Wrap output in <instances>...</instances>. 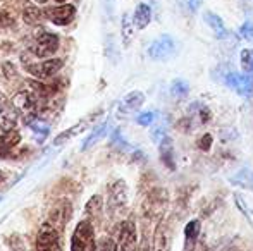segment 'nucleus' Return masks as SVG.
<instances>
[{"label":"nucleus","mask_w":253,"mask_h":251,"mask_svg":"<svg viewBox=\"0 0 253 251\" xmlns=\"http://www.w3.org/2000/svg\"><path fill=\"white\" fill-rule=\"evenodd\" d=\"M71 251H97L95 229L90 220H81L76 225L71 239Z\"/></svg>","instance_id":"1"},{"label":"nucleus","mask_w":253,"mask_h":251,"mask_svg":"<svg viewBox=\"0 0 253 251\" xmlns=\"http://www.w3.org/2000/svg\"><path fill=\"white\" fill-rule=\"evenodd\" d=\"M177 52L176 40L169 35H162L157 40H153V43L148 47V55L153 61H169L170 57H174Z\"/></svg>","instance_id":"2"},{"label":"nucleus","mask_w":253,"mask_h":251,"mask_svg":"<svg viewBox=\"0 0 253 251\" xmlns=\"http://www.w3.org/2000/svg\"><path fill=\"white\" fill-rule=\"evenodd\" d=\"M37 251H62L59 243V229L45 222L37 236Z\"/></svg>","instance_id":"3"},{"label":"nucleus","mask_w":253,"mask_h":251,"mask_svg":"<svg viewBox=\"0 0 253 251\" xmlns=\"http://www.w3.org/2000/svg\"><path fill=\"white\" fill-rule=\"evenodd\" d=\"M59 48V38L57 35L48 33V31H42L37 36L35 43L31 45V54L35 57H48V55L55 54Z\"/></svg>","instance_id":"4"},{"label":"nucleus","mask_w":253,"mask_h":251,"mask_svg":"<svg viewBox=\"0 0 253 251\" xmlns=\"http://www.w3.org/2000/svg\"><path fill=\"white\" fill-rule=\"evenodd\" d=\"M138 234L133 220H124L119 231V239L114 251H138Z\"/></svg>","instance_id":"5"},{"label":"nucleus","mask_w":253,"mask_h":251,"mask_svg":"<svg viewBox=\"0 0 253 251\" xmlns=\"http://www.w3.org/2000/svg\"><path fill=\"white\" fill-rule=\"evenodd\" d=\"M17 126V108L10 104L9 98L0 93V129L3 133L7 131H16Z\"/></svg>","instance_id":"6"},{"label":"nucleus","mask_w":253,"mask_h":251,"mask_svg":"<svg viewBox=\"0 0 253 251\" xmlns=\"http://www.w3.org/2000/svg\"><path fill=\"white\" fill-rule=\"evenodd\" d=\"M224 83H226L227 88H231L234 93L241 95V97H248L253 91V81L248 74L229 72L224 77Z\"/></svg>","instance_id":"7"},{"label":"nucleus","mask_w":253,"mask_h":251,"mask_svg":"<svg viewBox=\"0 0 253 251\" xmlns=\"http://www.w3.org/2000/svg\"><path fill=\"white\" fill-rule=\"evenodd\" d=\"M43 14L48 21H52L57 26H66V24H69L71 21L74 19V16H76V7L71 5V3H64V5H59V7L45 9Z\"/></svg>","instance_id":"8"},{"label":"nucleus","mask_w":253,"mask_h":251,"mask_svg":"<svg viewBox=\"0 0 253 251\" xmlns=\"http://www.w3.org/2000/svg\"><path fill=\"white\" fill-rule=\"evenodd\" d=\"M64 66L62 59H48V61L42 64H26V69L33 74L38 79H45V77H52L57 71H60Z\"/></svg>","instance_id":"9"},{"label":"nucleus","mask_w":253,"mask_h":251,"mask_svg":"<svg viewBox=\"0 0 253 251\" xmlns=\"http://www.w3.org/2000/svg\"><path fill=\"white\" fill-rule=\"evenodd\" d=\"M102 115V110H97L95 114H90V115H86L84 119H81L78 124H74L71 129H67V131H64V133H60L59 136L53 140V144L55 146H59V144H62L64 141H67L69 138H73V136H76V134H80V133H83L84 129H88L91 124H93L95 121H97L98 117Z\"/></svg>","instance_id":"10"},{"label":"nucleus","mask_w":253,"mask_h":251,"mask_svg":"<svg viewBox=\"0 0 253 251\" xmlns=\"http://www.w3.org/2000/svg\"><path fill=\"white\" fill-rule=\"evenodd\" d=\"M127 201V186L124 181H117L116 184L110 188L109 194V210H119L121 207H124Z\"/></svg>","instance_id":"11"},{"label":"nucleus","mask_w":253,"mask_h":251,"mask_svg":"<svg viewBox=\"0 0 253 251\" xmlns=\"http://www.w3.org/2000/svg\"><path fill=\"white\" fill-rule=\"evenodd\" d=\"M145 104V95L141 91H131L121 100L119 104V114H133V112L140 110L141 105Z\"/></svg>","instance_id":"12"},{"label":"nucleus","mask_w":253,"mask_h":251,"mask_svg":"<svg viewBox=\"0 0 253 251\" xmlns=\"http://www.w3.org/2000/svg\"><path fill=\"white\" fill-rule=\"evenodd\" d=\"M200 220L193 218L184 227V251H195L198 246V236H200Z\"/></svg>","instance_id":"13"},{"label":"nucleus","mask_w":253,"mask_h":251,"mask_svg":"<svg viewBox=\"0 0 253 251\" xmlns=\"http://www.w3.org/2000/svg\"><path fill=\"white\" fill-rule=\"evenodd\" d=\"M21 136L17 131H7L0 134V158H9L14 148L19 144Z\"/></svg>","instance_id":"14"},{"label":"nucleus","mask_w":253,"mask_h":251,"mask_svg":"<svg viewBox=\"0 0 253 251\" xmlns=\"http://www.w3.org/2000/svg\"><path fill=\"white\" fill-rule=\"evenodd\" d=\"M160 160L170 171H176V158H174V144L169 136H164V140L159 143Z\"/></svg>","instance_id":"15"},{"label":"nucleus","mask_w":253,"mask_h":251,"mask_svg":"<svg viewBox=\"0 0 253 251\" xmlns=\"http://www.w3.org/2000/svg\"><path fill=\"white\" fill-rule=\"evenodd\" d=\"M203 21L210 26V30H212V33L215 35V38L222 40V38L226 36V26H224V21L220 19V16H217L215 12H212V10H205V12H203Z\"/></svg>","instance_id":"16"},{"label":"nucleus","mask_w":253,"mask_h":251,"mask_svg":"<svg viewBox=\"0 0 253 251\" xmlns=\"http://www.w3.org/2000/svg\"><path fill=\"white\" fill-rule=\"evenodd\" d=\"M152 21V9L147 3H138L133 14V23L136 30H145Z\"/></svg>","instance_id":"17"},{"label":"nucleus","mask_w":253,"mask_h":251,"mask_svg":"<svg viewBox=\"0 0 253 251\" xmlns=\"http://www.w3.org/2000/svg\"><path fill=\"white\" fill-rule=\"evenodd\" d=\"M167 227H166V222H160L155 229V234H153V251H169L167 250Z\"/></svg>","instance_id":"18"},{"label":"nucleus","mask_w":253,"mask_h":251,"mask_svg":"<svg viewBox=\"0 0 253 251\" xmlns=\"http://www.w3.org/2000/svg\"><path fill=\"white\" fill-rule=\"evenodd\" d=\"M188 93H190V84H188L186 79H183V77L172 79V83H170V95H172L176 100L186 98Z\"/></svg>","instance_id":"19"},{"label":"nucleus","mask_w":253,"mask_h":251,"mask_svg":"<svg viewBox=\"0 0 253 251\" xmlns=\"http://www.w3.org/2000/svg\"><path fill=\"white\" fill-rule=\"evenodd\" d=\"M231 182H233V184L241 186V188L253 189V172L250 171V169H243V171H240L236 176L231 178Z\"/></svg>","instance_id":"20"},{"label":"nucleus","mask_w":253,"mask_h":251,"mask_svg":"<svg viewBox=\"0 0 253 251\" xmlns=\"http://www.w3.org/2000/svg\"><path fill=\"white\" fill-rule=\"evenodd\" d=\"M43 17H45L43 10H40L38 7H26V9H24L23 19H24V23L31 24V26H35V24H40Z\"/></svg>","instance_id":"21"},{"label":"nucleus","mask_w":253,"mask_h":251,"mask_svg":"<svg viewBox=\"0 0 253 251\" xmlns=\"http://www.w3.org/2000/svg\"><path fill=\"white\" fill-rule=\"evenodd\" d=\"M240 64L245 74L252 76L253 74V48H243L240 54Z\"/></svg>","instance_id":"22"},{"label":"nucleus","mask_w":253,"mask_h":251,"mask_svg":"<svg viewBox=\"0 0 253 251\" xmlns=\"http://www.w3.org/2000/svg\"><path fill=\"white\" fill-rule=\"evenodd\" d=\"M134 23H133V19L129 17V14H124L123 16V38H124V43H129L131 41V38H133V35H134Z\"/></svg>","instance_id":"23"},{"label":"nucleus","mask_w":253,"mask_h":251,"mask_svg":"<svg viewBox=\"0 0 253 251\" xmlns=\"http://www.w3.org/2000/svg\"><path fill=\"white\" fill-rule=\"evenodd\" d=\"M107 129H109V122H103V124H100L97 127V129H95V133H91V136L88 138L86 140V143H84V150H86V148H90L91 144H95L97 143L98 140H100V138L103 136V134L107 133Z\"/></svg>","instance_id":"24"},{"label":"nucleus","mask_w":253,"mask_h":251,"mask_svg":"<svg viewBox=\"0 0 253 251\" xmlns=\"http://www.w3.org/2000/svg\"><path fill=\"white\" fill-rule=\"evenodd\" d=\"M100 212H102V198L100 196H93L86 205V214L97 217Z\"/></svg>","instance_id":"25"},{"label":"nucleus","mask_w":253,"mask_h":251,"mask_svg":"<svg viewBox=\"0 0 253 251\" xmlns=\"http://www.w3.org/2000/svg\"><path fill=\"white\" fill-rule=\"evenodd\" d=\"M240 35H241V36H243L247 41H250V43H253V23H252V21H245V23L241 24Z\"/></svg>","instance_id":"26"},{"label":"nucleus","mask_w":253,"mask_h":251,"mask_svg":"<svg viewBox=\"0 0 253 251\" xmlns=\"http://www.w3.org/2000/svg\"><path fill=\"white\" fill-rule=\"evenodd\" d=\"M234 203H236V207L240 208V212L241 214L247 217V220H250V222H253L252 220V215H250V212H248V208H247V203L243 201V198L240 196V194H234Z\"/></svg>","instance_id":"27"},{"label":"nucleus","mask_w":253,"mask_h":251,"mask_svg":"<svg viewBox=\"0 0 253 251\" xmlns=\"http://www.w3.org/2000/svg\"><path fill=\"white\" fill-rule=\"evenodd\" d=\"M153 119H155V114H153V112H143L141 115H138L136 122L140 126H150L153 122Z\"/></svg>","instance_id":"28"},{"label":"nucleus","mask_w":253,"mask_h":251,"mask_svg":"<svg viewBox=\"0 0 253 251\" xmlns=\"http://www.w3.org/2000/svg\"><path fill=\"white\" fill-rule=\"evenodd\" d=\"M197 144H198V148H200V150H203V151L210 150V146H212V136H210V134H203L202 140L198 141Z\"/></svg>","instance_id":"29"},{"label":"nucleus","mask_w":253,"mask_h":251,"mask_svg":"<svg viewBox=\"0 0 253 251\" xmlns=\"http://www.w3.org/2000/svg\"><path fill=\"white\" fill-rule=\"evenodd\" d=\"M10 250H12V251H24L23 241H21L17 236H14V238L10 239Z\"/></svg>","instance_id":"30"},{"label":"nucleus","mask_w":253,"mask_h":251,"mask_svg":"<svg viewBox=\"0 0 253 251\" xmlns=\"http://www.w3.org/2000/svg\"><path fill=\"white\" fill-rule=\"evenodd\" d=\"M138 251H150V245H148L147 236L143 238V241H141V245H140V248H138Z\"/></svg>","instance_id":"31"},{"label":"nucleus","mask_w":253,"mask_h":251,"mask_svg":"<svg viewBox=\"0 0 253 251\" xmlns=\"http://www.w3.org/2000/svg\"><path fill=\"white\" fill-rule=\"evenodd\" d=\"M190 5H191V9H193V10L200 9V7H202V0H191Z\"/></svg>","instance_id":"32"},{"label":"nucleus","mask_w":253,"mask_h":251,"mask_svg":"<svg viewBox=\"0 0 253 251\" xmlns=\"http://www.w3.org/2000/svg\"><path fill=\"white\" fill-rule=\"evenodd\" d=\"M2 181H3V172L0 171V184H2Z\"/></svg>","instance_id":"33"},{"label":"nucleus","mask_w":253,"mask_h":251,"mask_svg":"<svg viewBox=\"0 0 253 251\" xmlns=\"http://www.w3.org/2000/svg\"><path fill=\"white\" fill-rule=\"evenodd\" d=\"M37 3H47V0H35Z\"/></svg>","instance_id":"34"},{"label":"nucleus","mask_w":253,"mask_h":251,"mask_svg":"<svg viewBox=\"0 0 253 251\" xmlns=\"http://www.w3.org/2000/svg\"><path fill=\"white\" fill-rule=\"evenodd\" d=\"M55 2H66V0H55Z\"/></svg>","instance_id":"35"}]
</instances>
